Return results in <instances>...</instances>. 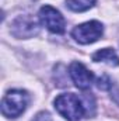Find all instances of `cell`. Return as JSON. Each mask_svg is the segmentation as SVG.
Wrapping results in <instances>:
<instances>
[{
    "label": "cell",
    "mask_w": 119,
    "mask_h": 121,
    "mask_svg": "<svg viewBox=\"0 0 119 121\" xmlns=\"http://www.w3.org/2000/svg\"><path fill=\"white\" fill-rule=\"evenodd\" d=\"M53 104H55L56 111L67 121H81V118L87 113L83 101L74 93L59 94L55 99Z\"/></svg>",
    "instance_id": "obj_1"
},
{
    "label": "cell",
    "mask_w": 119,
    "mask_h": 121,
    "mask_svg": "<svg viewBox=\"0 0 119 121\" xmlns=\"http://www.w3.org/2000/svg\"><path fill=\"white\" fill-rule=\"evenodd\" d=\"M30 94L21 89L8 90L1 100V114L7 118L20 117L28 107Z\"/></svg>",
    "instance_id": "obj_2"
},
{
    "label": "cell",
    "mask_w": 119,
    "mask_h": 121,
    "mask_svg": "<svg viewBox=\"0 0 119 121\" xmlns=\"http://www.w3.org/2000/svg\"><path fill=\"white\" fill-rule=\"evenodd\" d=\"M102 34H104V26L97 20L86 21L83 24L76 26L71 30V37L74 38L76 42L81 45H88L92 42H97L102 37Z\"/></svg>",
    "instance_id": "obj_3"
},
{
    "label": "cell",
    "mask_w": 119,
    "mask_h": 121,
    "mask_svg": "<svg viewBox=\"0 0 119 121\" xmlns=\"http://www.w3.org/2000/svg\"><path fill=\"white\" fill-rule=\"evenodd\" d=\"M38 18H39V23L44 27H46V30H49L53 34H63L66 31L64 17L62 16L59 10H56L52 6H48V4L42 6L39 9Z\"/></svg>",
    "instance_id": "obj_4"
},
{
    "label": "cell",
    "mask_w": 119,
    "mask_h": 121,
    "mask_svg": "<svg viewBox=\"0 0 119 121\" xmlns=\"http://www.w3.org/2000/svg\"><path fill=\"white\" fill-rule=\"evenodd\" d=\"M10 31L17 38H31L39 32V23L30 16H20L13 21Z\"/></svg>",
    "instance_id": "obj_5"
},
{
    "label": "cell",
    "mask_w": 119,
    "mask_h": 121,
    "mask_svg": "<svg viewBox=\"0 0 119 121\" xmlns=\"http://www.w3.org/2000/svg\"><path fill=\"white\" fill-rule=\"evenodd\" d=\"M69 75L73 80V83L76 85V87H79L80 90H87L91 87L92 80H94V75L92 72L88 70L81 62H71L69 66Z\"/></svg>",
    "instance_id": "obj_6"
},
{
    "label": "cell",
    "mask_w": 119,
    "mask_h": 121,
    "mask_svg": "<svg viewBox=\"0 0 119 121\" xmlns=\"http://www.w3.org/2000/svg\"><path fill=\"white\" fill-rule=\"evenodd\" d=\"M92 60L94 62H102V63H107L109 66H119V56L112 48L98 49L92 55Z\"/></svg>",
    "instance_id": "obj_7"
},
{
    "label": "cell",
    "mask_w": 119,
    "mask_h": 121,
    "mask_svg": "<svg viewBox=\"0 0 119 121\" xmlns=\"http://www.w3.org/2000/svg\"><path fill=\"white\" fill-rule=\"evenodd\" d=\"M95 3L97 0H66V7L74 13H83L94 7Z\"/></svg>",
    "instance_id": "obj_8"
},
{
    "label": "cell",
    "mask_w": 119,
    "mask_h": 121,
    "mask_svg": "<svg viewBox=\"0 0 119 121\" xmlns=\"http://www.w3.org/2000/svg\"><path fill=\"white\" fill-rule=\"evenodd\" d=\"M97 87L101 89V90H111L112 82H111V79H109L107 75H102L101 78L97 79Z\"/></svg>",
    "instance_id": "obj_9"
},
{
    "label": "cell",
    "mask_w": 119,
    "mask_h": 121,
    "mask_svg": "<svg viewBox=\"0 0 119 121\" xmlns=\"http://www.w3.org/2000/svg\"><path fill=\"white\" fill-rule=\"evenodd\" d=\"M31 121H53V118L48 111H39Z\"/></svg>",
    "instance_id": "obj_10"
}]
</instances>
